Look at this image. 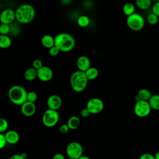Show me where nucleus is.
<instances>
[{
  "label": "nucleus",
  "instance_id": "obj_1",
  "mask_svg": "<svg viewBox=\"0 0 159 159\" xmlns=\"http://www.w3.org/2000/svg\"><path fill=\"white\" fill-rule=\"evenodd\" d=\"M16 20L21 24H27L33 21L35 16V9L30 4H22L15 11Z\"/></svg>",
  "mask_w": 159,
  "mask_h": 159
},
{
  "label": "nucleus",
  "instance_id": "obj_2",
  "mask_svg": "<svg viewBox=\"0 0 159 159\" xmlns=\"http://www.w3.org/2000/svg\"><path fill=\"white\" fill-rule=\"evenodd\" d=\"M76 44L74 37L66 32H61L55 37V45L62 52H69L73 50Z\"/></svg>",
  "mask_w": 159,
  "mask_h": 159
},
{
  "label": "nucleus",
  "instance_id": "obj_3",
  "mask_svg": "<svg viewBox=\"0 0 159 159\" xmlns=\"http://www.w3.org/2000/svg\"><path fill=\"white\" fill-rule=\"evenodd\" d=\"M88 80L84 71L76 70L73 72L70 78V83L72 89L77 93L83 91L87 87Z\"/></svg>",
  "mask_w": 159,
  "mask_h": 159
},
{
  "label": "nucleus",
  "instance_id": "obj_4",
  "mask_svg": "<svg viewBox=\"0 0 159 159\" xmlns=\"http://www.w3.org/2000/svg\"><path fill=\"white\" fill-rule=\"evenodd\" d=\"M8 98L10 101L17 106H21L27 101V91L20 85H13L8 91Z\"/></svg>",
  "mask_w": 159,
  "mask_h": 159
},
{
  "label": "nucleus",
  "instance_id": "obj_5",
  "mask_svg": "<svg viewBox=\"0 0 159 159\" xmlns=\"http://www.w3.org/2000/svg\"><path fill=\"white\" fill-rule=\"evenodd\" d=\"M126 24L130 30L138 32L143 29L145 24V20L141 14L135 12L127 16Z\"/></svg>",
  "mask_w": 159,
  "mask_h": 159
},
{
  "label": "nucleus",
  "instance_id": "obj_6",
  "mask_svg": "<svg viewBox=\"0 0 159 159\" xmlns=\"http://www.w3.org/2000/svg\"><path fill=\"white\" fill-rule=\"evenodd\" d=\"M59 118L60 116L57 111L48 108L42 115V123L47 127H53L58 122Z\"/></svg>",
  "mask_w": 159,
  "mask_h": 159
},
{
  "label": "nucleus",
  "instance_id": "obj_7",
  "mask_svg": "<svg viewBox=\"0 0 159 159\" xmlns=\"http://www.w3.org/2000/svg\"><path fill=\"white\" fill-rule=\"evenodd\" d=\"M152 108L148 101L137 100L134 107L135 114L140 118L147 117L151 112Z\"/></svg>",
  "mask_w": 159,
  "mask_h": 159
},
{
  "label": "nucleus",
  "instance_id": "obj_8",
  "mask_svg": "<svg viewBox=\"0 0 159 159\" xmlns=\"http://www.w3.org/2000/svg\"><path fill=\"white\" fill-rule=\"evenodd\" d=\"M66 153L68 158L78 159L83 153V146L78 142H71L66 146Z\"/></svg>",
  "mask_w": 159,
  "mask_h": 159
},
{
  "label": "nucleus",
  "instance_id": "obj_9",
  "mask_svg": "<svg viewBox=\"0 0 159 159\" xmlns=\"http://www.w3.org/2000/svg\"><path fill=\"white\" fill-rule=\"evenodd\" d=\"M104 107V104L103 101L98 98H92L89 99L86 106V107L91 114H97L101 112Z\"/></svg>",
  "mask_w": 159,
  "mask_h": 159
},
{
  "label": "nucleus",
  "instance_id": "obj_10",
  "mask_svg": "<svg viewBox=\"0 0 159 159\" xmlns=\"http://www.w3.org/2000/svg\"><path fill=\"white\" fill-rule=\"evenodd\" d=\"M53 76V72L51 68L47 66H42L37 70V78L43 82L50 81Z\"/></svg>",
  "mask_w": 159,
  "mask_h": 159
},
{
  "label": "nucleus",
  "instance_id": "obj_11",
  "mask_svg": "<svg viewBox=\"0 0 159 159\" xmlns=\"http://www.w3.org/2000/svg\"><path fill=\"white\" fill-rule=\"evenodd\" d=\"M16 20V13L12 9H5L0 13V22L10 25Z\"/></svg>",
  "mask_w": 159,
  "mask_h": 159
},
{
  "label": "nucleus",
  "instance_id": "obj_12",
  "mask_svg": "<svg viewBox=\"0 0 159 159\" xmlns=\"http://www.w3.org/2000/svg\"><path fill=\"white\" fill-rule=\"evenodd\" d=\"M47 105L48 109L58 111L62 105V99L57 94L50 95L47 100Z\"/></svg>",
  "mask_w": 159,
  "mask_h": 159
},
{
  "label": "nucleus",
  "instance_id": "obj_13",
  "mask_svg": "<svg viewBox=\"0 0 159 159\" xmlns=\"http://www.w3.org/2000/svg\"><path fill=\"white\" fill-rule=\"evenodd\" d=\"M36 106L35 102L25 101L20 106V112L25 117H31L36 112Z\"/></svg>",
  "mask_w": 159,
  "mask_h": 159
},
{
  "label": "nucleus",
  "instance_id": "obj_14",
  "mask_svg": "<svg viewBox=\"0 0 159 159\" xmlns=\"http://www.w3.org/2000/svg\"><path fill=\"white\" fill-rule=\"evenodd\" d=\"M76 66L78 70L84 72L91 67V61L86 55L80 56L76 60Z\"/></svg>",
  "mask_w": 159,
  "mask_h": 159
},
{
  "label": "nucleus",
  "instance_id": "obj_15",
  "mask_svg": "<svg viewBox=\"0 0 159 159\" xmlns=\"http://www.w3.org/2000/svg\"><path fill=\"white\" fill-rule=\"evenodd\" d=\"M4 136L7 143L11 145H15L17 143L20 139L19 134L17 133V132L13 130H7L4 134Z\"/></svg>",
  "mask_w": 159,
  "mask_h": 159
},
{
  "label": "nucleus",
  "instance_id": "obj_16",
  "mask_svg": "<svg viewBox=\"0 0 159 159\" xmlns=\"http://www.w3.org/2000/svg\"><path fill=\"white\" fill-rule=\"evenodd\" d=\"M41 44L43 47L49 49L55 45V37L50 34H45L41 39Z\"/></svg>",
  "mask_w": 159,
  "mask_h": 159
},
{
  "label": "nucleus",
  "instance_id": "obj_17",
  "mask_svg": "<svg viewBox=\"0 0 159 159\" xmlns=\"http://www.w3.org/2000/svg\"><path fill=\"white\" fill-rule=\"evenodd\" d=\"M80 124H81L80 119L76 116H72L70 117L66 122V124L68 125L70 130L77 129L80 127Z\"/></svg>",
  "mask_w": 159,
  "mask_h": 159
},
{
  "label": "nucleus",
  "instance_id": "obj_18",
  "mask_svg": "<svg viewBox=\"0 0 159 159\" xmlns=\"http://www.w3.org/2000/svg\"><path fill=\"white\" fill-rule=\"evenodd\" d=\"M152 94L150 91L147 88H141L140 89L137 94V100H144L148 101L151 98Z\"/></svg>",
  "mask_w": 159,
  "mask_h": 159
},
{
  "label": "nucleus",
  "instance_id": "obj_19",
  "mask_svg": "<svg viewBox=\"0 0 159 159\" xmlns=\"http://www.w3.org/2000/svg\"><path fill=\"white\" fill-rule=\"evenodd\" d=\"M24 78L29 81H32L37 78V70L33 67L25 70L24 74Z\"/></svg>",
  "mask_w": 159,
  "mask_h": 159
},
{
  "label": "nucleus",
  "instance_id": "obj_20",
  "mask_svg": "<svg viewBox=\"0 0 159 159\" xmlns=\"http://www.w3.org/2000/svg\"><path fill=\"white\" fill-rule=\"evenodd\" d=\"M12 45V40L8 35L0 34V48L2 49L8 48Z\"/></svg>",
  "mask_w": 159,
  "mask_h": 159
},
{
  "label": "nucleus",
  "instance_id": "obj_21",
  "mask_svg": "<svg viewBox=\"0 0 159 159\" xmlns=\"http://www.w3.org/2000/svg\"><path fill=\"white\" fill-rule=\"evenodd\" d=\"M135 4L132 2H126L122 7V11L125 16H129L135 12Z\"/></svg>",
  "mask_w": 159,
  "mask_h": 159
},
{
  "label": "nucleus",
  "instance_id": "obj_22",
  "mask_svg": "<svg viewBox=\"0 0 159 159\" xmlns=\"http://www.w3.org/2000/svg\"><path fill=\"white\" fill-rule=\"evenodd\" d=\"M84 73L88 80H94L98 77L99 71L96 68L91 66L84 71Z\"/></svg>",
  "mask_w": 159,
  "mask_h": 159
},
{
  "label": "nucleus",
  "instance_id": "obj_23",
  "mask_svg": "<svg viewBox=\"0 0 159 159\" xmlns=\"http://www.w3.org/2000/svg\"><path fill=\"white\" fill-rule=\"evenodd\" d=\"M152 0H135V6L141 10H147L151 7Z\"/></svg>",
  "mask_w": 159,
  "mask_h": 159
},
{
  "label": "nucleus",
  "instance_id": "obj_24",
  "mask_svg": "<svg viewBox=\"0 0 159 159\" xmlns=\"http://www.w3.org/2000/svg\"><path fill=\"white\" fill-rule=\"evenodd\" d=\"M148 101L152 109L159 111V94H152Z\"/></svg>",
  "mask_w": 159,
  "mask_h": 159
},
{
  "label": "nucleus",
  "instance_id": "obj_25",
  "mask_svg": "<svg viewBox=\"0 0 159 159\" xmlns=\"http://www.w3.org/2000/svg\"><path fill=\"white\" fill-rule=\"evenodd\" d=\"M76 22L79 27L82 28H85L89 25L90 19L89 17L86 15H81L78 17Z\"/></svg>",
  "mask_w": 159,
  "mask_h": 159
},
{
  "label": "nucleus",
  "instance_id": "obj_26",
  "mask_svg": "<svg viewBox=\"0 0 159 159\" xmlns=\"http://www.w3.org/2000/svg\"><path fill=\"white\" fill-rule=\"evenodd\" d=\"M158 20H159V17L152 12L148 14L147 17V22L152 25H156L158 22Z\"/></svg>",
  "mask_w": 159,
  "mask_h": 159
},
{
  "label": "nucleus",
  "instance_id": "obj_27",
  "mask_svg": "<svg viewBox=\"0 0 159 159\" xmlns=\"http://www.w3.org/2000/svg\"><path fill=\"white\" fill-rule=\"evenodd\" d=\"M20 27L17 23H12L10 24V32L9 34L12 35H17L20 32Z\"/></svg>",
  "mask_w": 159,
  "mask_h": 159
},
{
  "label": "nucleus",
  "instance_id": "obj_28",
  "mask_svg": "<svg viewBox=\"0 0 159 159\" xmlns=\"http://www.w3.org/2000/svg\"><path fill=\"white\" fill-rule=\"evenodd\" d=\"M9 127L8 122L6 119L0 117V133L6 132Z\"/></svg>",
  "mask_w": 159,
  "mask_h": 159
},
{
  "label": "nucleus",
  "instance_id": "obj_29",
  "mask_svg": "<svg viewBox=\"0 0 159 159\" xmlns=\"http://www.w3.org/2000/svg\"><path fill=\"white\" fill-rule=\"evenodd\" d=\"M37 98H38L37 94L35 91H31L27 92V101L35 102L37 101Z\"/></svg>",
  "mask_w": 159,
  "mask_h": 159
},
{
  "label": "nucleus",
  "instance_id": "obj_30",
  "mask_svg": "<svg viewBox=\"0 0 159 159\" xmlns=\"http://www.w3.org/2000/svg\"><path fill=\"white\" fill-rule=\"evenodd\" d=\"M10 32V25L6 24H0V34L1 35H8Z\"/></svg>",
  "mask_w": 159,
  "mask_h": 159
},
{
  "label": "nucleus",
  "instance_id": "obj_31",
  "mask_svg": "<svg viewBox=\"0 0 159 159\" xmlns=\"http://www.w3.org/2000/svg\"><path fill=\"white\" fill-rule=\"evenodd\" d=\"M60 52V51L59 50V49L55 45L53 46L52 47H51V48H50L48 49L49 55L50 56H52V57H56V56H57L59 54Z\"/></svg>",
  "mask_w": 159,
  "mask_h": 159
},
{
  "label": "nucleus",
  "instance_id": "obj_32",
  "mask_svg": "<svg viewBox=\"0 0 159 159\" xmlns=\"http://www.w3.org/2000/svg\"><path fill=\"white\" fill-rule=\"evenodd\" d=\"M42 66H43L42 61L40 59H35L32 62V67L37 70L40 68Z\"/></svg>",
  "mask_w": 159,
  "mask_h": 159
},
{
  "label": "nucleus",
  "instance_id": "obj_33",
  "mask_svg": "<svg viewBox=\"0 0 159 159\" xmlns=\"http://www.w3.org/2000/svg\"><path fill=\"white\" fill-rule=\"evenodd\" d=\"M27 154L25 153H22L20 154H14L11 155L9 159H26Z\"/></svg>",
  "mask_w": 159,
  "mask_h": 159
},
{
  "label": "nucleus",
  "instance_id": "obj_34",
  "mask_svg": "<svg viewBox=\"0 0 159 159\" xmlns=\"http://www.w3.org/2000/svg\"><path fill=\"white\" fill-rule=\"evenodd\" d=\"M152 12L159 17V2L153 3L152 6Z\"/></svg>",
  "mask_w": 159,
  "mask_h": 159
},
{
  "label": "nucleus",
  "instance_id": "obj_35",
  "mask_svg": "<svg viewBox=\"0 0 159 159\" xmlns=\"http://www.w3.org/2000/svg\"><path fill=\"white\" fill-rule=\"evenodd\" d=\"M7 143L4 134L3 133H0V150L3 148Z\"/></svg>",
  "mask_w": 159,
  "mask_h": 159
},
{
  "label": "nucleus",
  "instance_id": "obj_36",
  "mask_svg": "<svg viewBox=\"0 0 159 159\" xmlns=\"http://www.w3.org/2000/svg\"><path fill=\"white\" fill-rule=\"evenodd\" d=\"M70 129L66 124H63L61 125L59 127V131L61 134H66L69 131Z\"/></svg>",
  "mask_w": 159,
  "mask_h": 159
},
{
  "label": "nucleus",
  "instance_id": "obj_37",
  "mask_svg": "<svg viewBox=\"0 0 159 159\" xmlns=\"http://www.w3.org/2000/svg\"><path fill=\"white\" fill-rule=\"evenodd\" d=\"M139 159H155V158L153 155L150 153H144L140 156Z\"/></svg>",
  "mask_w": 159,
  "mask_h": 159
},
{
  "label": "nucleus",
  "instance_id": "obj_38",
  "mask_svg": "<svg viewBox=\"0 0 159 159\" xmlns=\"http://www.w3.org/2000/svg\"><path fill=\"white\" fill-rule=\"evenodd\" d=\"M90 114H91L90 112H89V111L88 110V109L86 107L82 109L80 111V116H81V117H82L83 118H86V117H89Z\"/></svg>",
  "mask_w": 159,
  "mask_h": 159
},
{
  "label": "nucleus",
  "instance_id": "obj_39",
  "mask_svg": "<svg viewBox=\"0 0 159 159\" xmlns=\"http://www.w3.org/2000/svg\"><path fill=\"white\" fill-rule=\"evenodd\" d=\"M52 159H65V158L62 153H57L53 156Z\"/></svg>",
  "mask_w": 159,
  "mask_h": 159
},
{
  "label": "nucleus",
  "instance_id": "obj_40",
  "mask_svg": "<svg viewBox=\"0 0 159 159\" xmlns=\"http://www.w3.org/2000/svg\"><path fill=\"white\" fill-rule=\"evenodd\" d=\"M72 0H61V2L64 5H68L71 3Z\"/></svg>",
  "mask_w": 159,
  "mask_h": 159
},
{
  "label": "nucleus",
  "instance_id": "obj_41",
  "mask_svg": "<svg viewBox=\"0 0 159 159\" xmlns=\"http://www.w3.org/2000/svg\"><path fill=\"white\" fill-rule=\"evenodd\" d=\"M78 159H91L89 157L86 156V155H82L81 157H80Z\"/></svg>",
  "mask_w": 159,
  "mask_h": 159
},
{
  "label": "nucleus",
  "instance_id": "obj_42",
  "mask_svg": "<svg viewBox=\"0 0 159 159\" xmlns=\"http://www.w3.org/2000/svg\"><path fill=\"white\" fill-rule=\"evenodd\" d=\"M154 157H155V159H159V150L157 151V152L155 153Z\"/></svg>",
  "mask_w": 159,
  "mask_h": 159
},
{
  "label": "nucleus",
  "instance_id": "obj_43",
  "mask_svg": "<svg viewBox=\"0 0 159 159\" xmlns=\"http://www.w3.org/2000/svg\"><path fill=\"white\" fill-rule=\"evenodd\" d=\"M153 3H156V2H159V0H152Z\"/></svg>",
  "mask_w": 159,
  "mask_h": 159
},
{
  "label": "nucleus",
  "instance_id": "obj_44",
  "mask_svg": "<svg viewBox=\"0 0 159 159\" xmlns=\"http://www.w3.org/2000/svg\"><path fill=\"white\" fill-rule=\"evenodd\" d=\"M68 159H74V158H68Z\"/></svg>",
  "mask_w": 159,
  "mask_h": 159
},
{
  "label": "nucleus",
  "instance_id": "obj_45",
  "mask_svg": "<svg viewBox=\"0 0 159 159\" xmlns=\"http://www.w3.org/2000/svg\"><path fill=\"white\" fill-rule=\"evenodd\" d=\"M47 159H49V158H47Z\"/></svg>",
  "mask_w": 159,
  "mask_h": 159
},
{
  "label": "nucleus",
  "instance_id": "obj_46",
  "mask_svg": "<svg viewBox=\"0 0 159 159\" xmlns=\"http://www.w3.org/2000/svg\"><path fill=\"white\" fill-rule=\"evenodd\" d=\"M3 1H4V0H3Z\"/></svg>",
  "mask_w": 159,
  "mask_h": 159
}]
</instances>
